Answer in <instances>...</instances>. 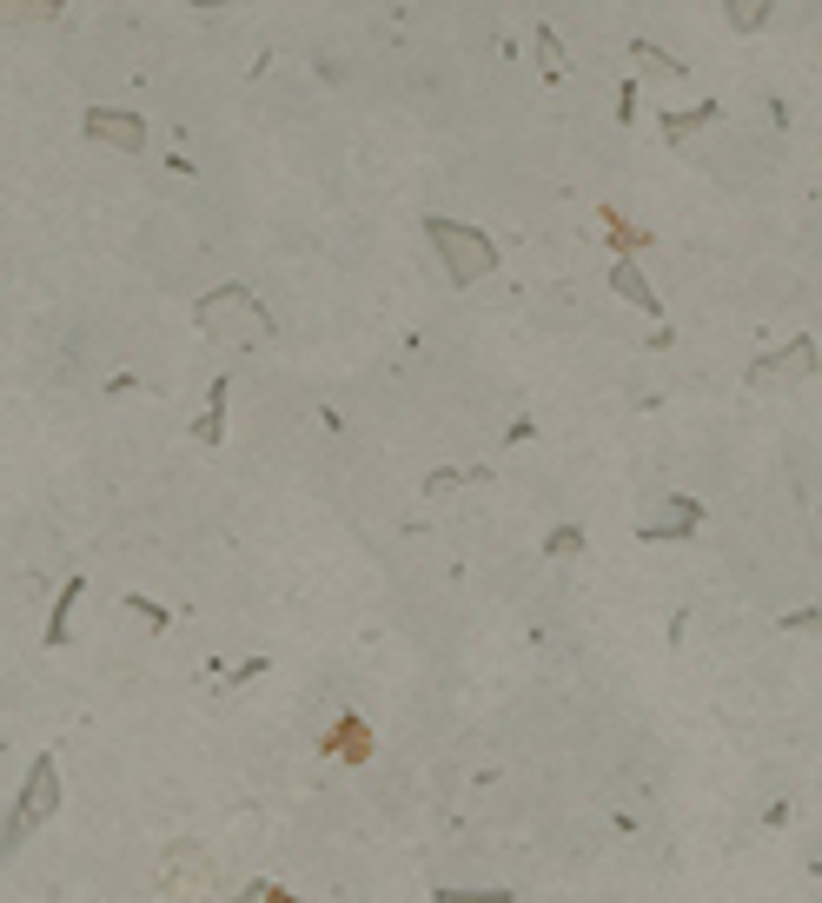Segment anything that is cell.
I'll return each instance as SVG.
<instances>
[{
  "label": "cell",
  "instance_id": "obj_1",
  "mask_svg": "<svg viewBox=\"0 0 822 903\" xmlns=\"http://www.w3.org/2000/svg\"><path fill=\"white\" fill-rule=\"evenodd\" d=\"M432 246L452 260V279H458V286H471V279H485V273L498 266V246H491L478 227H458V220H432Z\"/></svg>",
  "mask_w": 822,
  "mask_h": 903
},
{
  "label": "cell",
  "instance_id": "obj_2",
  "mask_svg": "<svg viewBox=\"0 0 822 903\" xmlns=\"http://www.w3.org/2000/svg\"><path fill=\"white\" fill-rule=\"evenodd\" d=\"M60 811V771H54V758H34V771H27V791H21V811H14V824L0 830V857H8L34 824H47Z\"/></svg>",
  "mask_w": 822,
  "mask_h": 903
},
{
  "label": "cell",
  "instance_id": "obj_3",
  "mask_svg": "<svg viewBox=\"0 0 822 903\" xmlns=\"http://www.w3.org/2000/svg\"><path fill=\"white\" fill-rule=\"evenodd\" d=\"M199 319H206V332H220V326H226L233 339H266V326H273V319L240 293V286H233V293H213V299L199 306Z\"/></svg>",
  "mask_w": 822,
  "mask_h": 903
},
{
  "label": "cell",
  "instance_id": "obj_4",
  "mask_svg": "<svg viewBox=\"0 0 822 903\" xmlns=\"http://www.w3.org/2000/svg\"><path fill=\"white\" fill-rule=\"evenodd\" d=\"M815 373V345L809 339H796L782 359H763V366H749V379H769V386H782V379H809Z\"/></svg>",
  "mask_w": 822,
  "mask_h": 903
},
{
  "label": "cell",
  "instance_id": "obj_5",
  "mask_svg": "<svg viewBox=\"0 0 822 903\" xmlns=\"http://www.w3.org/2000/svg\"><path fill=\"white\" fill-rule=\"evenodd\" d=\"M54 14H60V0H0V27H34Z\"/></svg>",
  "mask_w": 822,
  "mask_h": 903
},
{
  "label": "cell",
  "instance_id": "obj_6",
  "mask_svg": "<svg viewBox=\"0 0 822 903\" xmlns=\"http://www.w3.org/2000/svg\"><path fill=\"white\" fill-rule=\"evenodd\" d=\"M87 126H93V140H120V146H140V140H146L133 113H107V107H100V113H93Z\"/></svg>",
  "mask_w": 822,
  "mask_h": 903
},
{
  "label": "cell",
  "instance_id": "obj_7",
  "mask_svg": "<svg viewBox=\"0 0 822 903\" xmlns=\"http://www.w3.org/2000/svg\"><path fill=\"white\" fill-rule=\"evenodd\" d=\"M338 758H345V764L365 758V725H338Z\"/></svg>",
  "mask_w": 822,
  "mask_h": 903
},
{
  "label": "cell",
  "instance_id": "obj_8",
  "mask_svg": "<svg viewBox=\"0 0 822 903\" xmlns=\"http://www.w3.org/2000/svg\"><path fill=\"white\" fill-rule=\"evenodd\" d=\"M438 903H511V890H438Z\"/></svg>",
  "mask_w": 822,
  "mask_h": 903
},
{
  "label": "cell",
  "instance_id": "obj_9",
  "mask_svg": "<svg viewBox=\"0 0 822 903\" xmlns=\"http://www.w3.org/2000/svg\"><path fill=\"white\" fill-rule=\"evenodd\" d=\"M616 293H624V299H637V306H651V312H657V299H651V286H644V279H637L631 266H624V273H616Z\"/></svg>",
  "mask_w": 822,
  "mask_h": 903
},
{
  "label": "cell",
  "instance_id": "obj_10",
  "mask_svg": "<svg viewBox=\"0 0 822 903\" xmlns=\"http://www.w3.org/2000/svg\"><path fill=\"white\" fill-rule=\"evenodd\" d=\"M730 14H736V27H756L769 14V0H730Z\"/></svg>",
  "mask_w": 822,
  "mask_h": 903
},
{
  "label": "cell",
  "instance_id": "obj_11",
  "mask_svg": "<svg viewBox=\"0 0 822 903\" xmlns=\"http://www.w3.org/2000/svg\"><path fill=\"white\" fill-rule=\"evenodd\" d=\"M253 896H259V903H292V896H286V890H279V883H259V890H253Z\"/></svg>",
  "mask_w": 822,
  "mask_h": 903
}]
</instances>
